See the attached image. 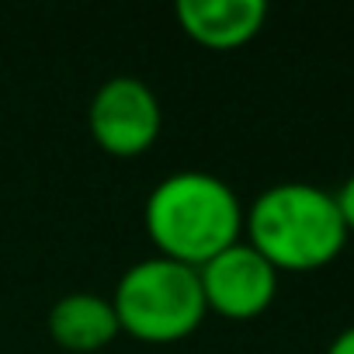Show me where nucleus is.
Returning a JSON list of instances; mask_svg holds the SVG:
<instances>
[{"label": "nucleus", "mask_w": 354, "mask_h": 354, "mask_svg": "<svg viewBox=\"0 0 354 354\" xmlns=\"http://www.w3.org/2000/svg\"><path fill=\"white\" fill-rule=\"evenodd\" d=\"M91 136L111 156H139L146 153L163 125L160 101L153 87L139 77H111L91 97Z\"/></svg>", "instance_id": "20e7f679"}, {"label": "nucleus", "mask_w": 354, "mask_h": 354, "mask_svg": "<svg viewBox=\"0 0 354 354\" xmlns=\"http://www.w3.org/2000/svg\"><path fill=\"white\" fill-rule=\"evenodd\" d=\"M118 326L146 344H174L195 333L205 319V295L198 281V268L146 257L136 261L115 285L111 295Z\"/></svg>", "instance_id": "7ed1b4c3"}, {"label": "nucleus", "mask_w": 354, "mask_h": 354, "mask_svg": "<svg viewBox=\"0 0 354 354\" xmlns=\"http://www.w3.org/2000/svg\"><path fill=\"white\" fill-rule=\"evenodd\" d=\"M326 354H354V323H351V326H344V330L330 340Z\"/></svg>", "instance_id": "1a4fd4ad"}, {"label": "nucleus", "mask_w": 354, "mask_h": 354, "mask_svg": "<svg viewBox=\"0 0 354 354\" xmlns=\"http://www.w3.org/2000/svg\"><path fill=\"white\" fill-rule=\"evenodd\" d=\"M243 230L247 243L274 271L323 268L347 243V226L333 192L306 181L264 188L243 212Z\"/></svg>", "instance_id": "f03ea898"}, {"label": "nucleus", "mask_w": 354, "mask_h": 354, "mask_svg": "<svg viewBox=\"0 0 354 354\" xmlns=\"http://www.w3.org/2000/svg\"><path fill=\"white\" fill-rule=\"evenodd\" d=\"M142 223L160 257L202 268L240 243L243 205L223 177L209 170H177L149 192Z\"/></svg>", "instance_id": "f257e3e1"}, {"label": "nucleus", "mask_w": 354, "mask_h": 354, "mask_svg": "<svg viewBox=\"0 0 354 354\" xmlns=\"http://www.w3.org/2000/svg\"><path fill=\"white\" fill-rule=\"evenodd\" d=\"M177 21L198 46L236 49L264 28L268 4L264 0H181Z\"/></svg>", "instance_id": "423d86ee"}, {"label": "nucleus", "mask_w": 354, "mask_h": 354, "mask_svg": "<svg viewBox=\"0 0 354 354\" xmlns=\"http://www.w3.org/2000/svg\"><path fill=\"white\" fill-rule=\"evenodd\" d=\"M49 333L59 347L87 354L111 344L122 333V326L111 299L97 292H70L49 309Z\"/></svg>", "instance_id": "0eeeda50"}, {"label": "nucleus", "mask_w": 354, "mask_h": 354, "mask_svg": "<svg viewBox=\"0 0 354 354\" xmlns=\"http://www.w3.org/2000/svg\"><path fill=\"white\" fill-rule=\"evenodd\" d=\"M333 198H337V209H340L344 226H347V233H351V230H354V174L340 185V192H333Z\"/></svg>", "instance_id": "6e6552de"}, {"label": "nucleus", "mask_w": 354, "mask_h": 354, "mask_svg": "<svg viewBox=\"0 0 354 354\" xmlns=\"http://www.w3.org/2000/svg\"><path fill=\"white\" fill-rule=\"evenodd\" d=\"M205 309L226 319H254L278 295V271L247 243H233L198 268Z\"/></svg>", "instance_id": "39448f33"}]
</instances>
